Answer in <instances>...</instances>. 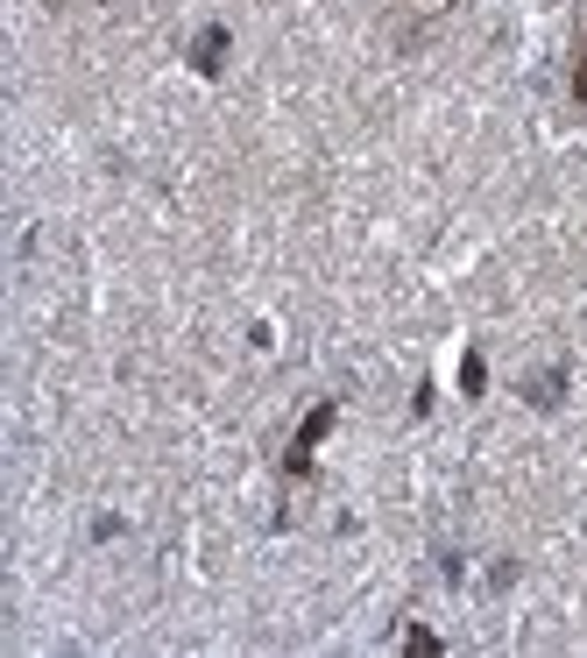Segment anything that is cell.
Instances as JSON below:
<instances>
[{
  "label": "cell",
  "mask_w": 587,
  "mask_h": 658,
  "mask_svg": "<svg viewBox=\"0 0 587 658\" xmlns=\"http://www.w3.org/2000/svg\"><path fill=\"white\" fill-rule=\"evenodd\" d=\"M332 418H340V411H332V403H319V411H311V425L298 432V447H290V468H305V460H311V447H319V432H326Z\"/></svg>",
  "instance_id": "cell-1"
},
{
  "label": "cell",
  "mask_w": 587,
  "mask_h": 658,
  "mask_svg": "<svg viewBox=\"0 0 587 658\" xmlns=\"http://www.w3.org/2000/svg\"><path fill=\"white\" fill-rule=\"evenodd\" d=\"M574 100H587V43H580V64H574Z\"/></svg>",
  "instance_id": "cell-2"
}]
</instances>
